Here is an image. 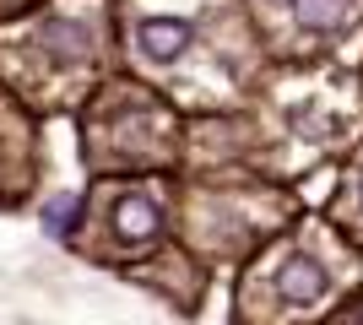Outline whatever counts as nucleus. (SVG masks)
<instances>
[{"label": "nucleus", "instance_id": "f257e3e1", "mask_svg": "<svg viewBox=\"0 0 363 325\" xmlns=\"http://www.w3.org/2000/svg\"><path fill=\"white\" fill-rule=\"evenodd\" d=\"M114 228H120L125 244H152L157 239V228H163V212H157V201L152 195H130V201H120V212H114Z\"/></svg>", "mask_w": 363, "mask_h": 325}, {"label": "nucleus", "instance_id": "20e7f679", "mask_svg": "<svg viewBox=\"0 0 363 325\" xmlns=\"http://www.w3.org/2000/svg\"><path fill=\"white\" fill-rule=\"evenodd\" d=\"M288 6L309 33H336L352 22V0H288Z\"/></svg>", "mask_w": 363, "mask_h": 325}, {"label": "nucleus", "instance_id": "7ed1b4c3", "mask_svg": "<svg viewBox=\"0 0 363 325\" xmlns=\"http://www.w3.org/2000/svg\"><path fill=\"white\" fill-rule=\"evenodd\" d=\"M277 293L282 298H293V304H309V298H320L325 293V271H320V261H288V271L277 277Z\"/></svg>", "mask_w": 363, "mask_h": 325}, {"label": "nucleus", "instance_id": "f03ea898", "mask_svg": "<svg viewBox=\"0 0 363 325\" xmlns=\"http://www.w3.org/2000/svg\"><path fill=\"white\" fill-rule=\"evenodd\" d=\"M136 44L141 55H152V60H174L184 44H190V22H174V16H147L136 28Z\"/></svg>", "mask_w": 363, "mask_h": 325}]
</instances>
